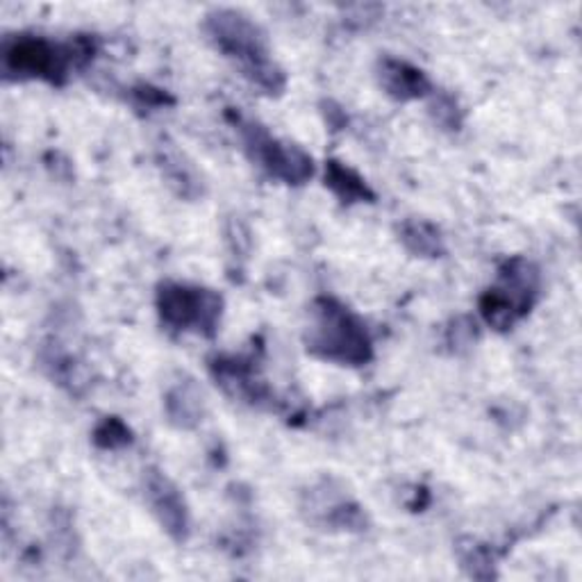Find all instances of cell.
<instances>
[{"label": "cell", "mask_w": 582, "mask_h": 582, "mask_svg": "<svg viewBox=\"0 0 582 582\" xmlns=\"http://www.w3.org/2000/svg\"><path fill=\"white\" fill-rule=\"evenodd\" d=\"M202 33L261 92L269 96L284 92L287 75L273 60L267 35L251 16L237 10H212L202 21Z\"/></svg>", "instance_id": "cell-1"}, {"label": "cell", "mask_w": 582, "mask_h": 582, "mask_svg": "<svg viewBox=\"0 0 582 582\" xmlns=\"http://www.w3.org/2000/svg\"><path fill=\"white\" fill-rule=\"evenodd\" d=\"M305 346L314 358L341 366H364L373 358V341L362 316L330 296L312 303Z\"/></svg>", "instance_id": "cell-2"}, {"label": "cell", "mask_w": 582, "mask_h": 582, "mask_svg": "<svg viewBox=\"0 0 582 582\" xmlns=\"http://www.w3.org/2000/svg\"><path fill=\"white\" fill-rule=\"evenodd\" d=\"M96 48V39L86 35L65 44L37 35H16L3 42L0 60L8 78H39L50 84H65L71 69L94 60Z\"/></svg>", "instance_id": "cell-3"}, {"label": "cell", "mask_w": 582, "mask_h": 582, "mask_svg": "<svg viewBox=\"0 0 582 582\" xmlns=\"http://www.w3.org/2000/svg\"><path fill=\"white\" fill-rule=\"evenodd\" d=\"M228 116L232 126L237 128L251 162L265 168L271 178L294 187H301L314 178V160L301 146L280 141L265 126L246 119L240 112H230Z\"/></svg>", "instance_id": "cell-4"}, {"label": "cell", "mask_w": 582, "mask_h": 582, "mask_svg": "<svg viewBox=\"0 0 582 582\" xmlns=\"http://www.w3.org/2000/svg\"><path fill=\"white\" fill-rule=\"evenodd\" d=\"M155 305L164 326L173 330H194L202 337H214L223 316L221 294L187 282H162L158 287Z\"/></svg>", "instance_id": "cell-5"}, {"label": "cell", "mask_w": 582, "mask_h": 582, "mask_svg": "<svg viewBox=\"0 0 582 582\" xmlns=\"http://www.w3.org/2000/svg\"><path fill=\"white\" fill-rule=\"evenodd\" d=\"M143 497L171 539L185 542L189 537V510L181 489L171 478L151 469L143 476Z\"/></svg>", "instance_id": "cell-6"}, {"label": "cell", "mask_w": 582, "mask_h": 582, "mask_svg": "<svg viewBox=\"0 0 582 582\" xmlns=\"http://www.w3.org/2000/svg\"><path fill=\"white\" fill-rule=\"evenodd\" d=\"M539 269L526 257H510L505 259L499 269V284L493 287L499 294L516 310V314L523 318L539 296Z\"/></svg>", "instance_id": "cell-7"}, {"label": "cell", "mask_w": 582, "mask_h": 582, "mask_svg": "<svg viewBox=\"0 0 582 582\" xmlns=\"http://www.w3.org/2000/svg\"><path fill=\"white\" fill-rule=\"evenodd\" d=\"M377 82H381L387 96L400 103L419 101L434 94L430 78L419 67L398 60V57H383L377 62Z\"/></svg>", "instance_id": "cell-8"}, {"label": "cell", "mask_w": 582, "mask_h": 582, "mask_svg": "<svg viewBox=\"0 0 582 582\" xmlns=\"http://www.w3.org/2000/svg\"><path fill=\"white\" fill-rule=\"evenodd\" d=\"M168 421L178 428H196L206 415V398L194 381L178 383L164 400Z\"/></svg>", "instance_id": "cell-9"}, {"label": "cell", "mask_w": 582, "mask_h": 582, "mask_svg": "<svg viewBox=\"0 0 582 582\" xmlns=\"http://www.w3.org/2000/svg\"><path fill=\"white\" fill-rule=\"evenodd\" d=\"M326 187L341 200L346 206H353V202H373L375 194L366 185V181L360 173L351 166H346L339 160H328L326 162Z\"/></svg>", "instance_id": "cell-10"}, {"label": "cell", "mask_w": 582, "mask_h": 582, "mask_svg": "<svg viewBox=\"0 0 582 582\" xmlns=\"http://www.w3.org/2000/svg\"><path fill=\"white\" fill-rule=\"evenodd\" d=\"M398 235L403 246L417 257H444L446 244L442 237V230L423 219H405L398 228Z\"/></svg>", "instance_id": "cell-11"}, {"label": "cell", "mask_w": 582, "mask_h": 582, "mask_svg": "<svg viewBox=\"0 0 582 582\" xmlns=\"http://www.w3.org/2000/svg\"><path fill=\"white\" fill-rule=\"evenodd\" d=\"M162 168L166 173V178L171 181V185H176L181 196L185 198H194L200 194V185H198V176L196 171L191 168V164H185L183 158L178 153H171L164 151L162 158Z\"/></svg>", "instance_id": "cell-12"}, {"label": "cell", "mask_w": 582, "mask_h": 582, "mask_svg": "<svg viewBox=\"0 0 582 582\" xmlns=\"http://www.w3.org/2000/svg\"><path fill=\"white\" fill-rule=\"evenodd\" d=\"M132 430L119 417H105L94 430V444L103 451H119L132 444Z\"/></svg>", "instance_id": "cell-13"}, {"label": "cell", "mask_w": 582, "mask_h": 582, "mask_svg": "<svg viewBox=\"0 0 582 582\" xmlns=\"http://www.w3.org/2000/svg\"><path fill=\"white\" fill-rule=\"evenodd\" d=\"M459 560L462 567L469 571V575L474 578H493V556L491 550L478 542H469L467 546H459Z\"/></svg>", "instance_id": "cell-14"}, {"label": "cell", "mask_w": 582, "mask_h": 582, "mask_svg": "<svg viewBox=\"0 0 582 582\" xmlns=\"http://www.w3.org/2000/svg\"><path fill=\"white\" fill-rule=\"evenodd\" d=\"M432 116H434L436 124L449 128V130H459V126H462V109L457 107L455 98L449 94L434 96Z\"/></svg>", "instance_id": "cell-15"}, {"label": "cell", "mask_w": 582, "mask_h": 582, "mask_svg": "<svg viewBox=\"0 0 582 582\" xmlns=\"http://www.w3.org/2000/svg\"><path fill=\"white\" fill-rule=\"evenodd\" d=\"M132 96L139 105H146V107H164V105H173V98L158 90V86H151V84H137L132 90Z\"/></svg>", "instance_id": "cell-16"}, {"label": "cell", "mask_w": 582, "mask_h": 582, "mask_svg": "<svg viewBox=\"0 0 582 582\" xmlns=\"http://www.w3.org/2000/svg\"><path fill=\"white\" fill-rule=\"evenodd\" d=\"M476 339V324H472L467 316L457 318L453 328L449 330V341L455 346H469Z\"/></svg>", "instance_id": "cell-17"}]
</instances>
